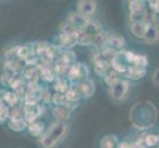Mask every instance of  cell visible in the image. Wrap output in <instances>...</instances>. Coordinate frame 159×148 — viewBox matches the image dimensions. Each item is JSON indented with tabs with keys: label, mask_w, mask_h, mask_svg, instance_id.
<instances>
[{
	"label": "cell",
	"mask_w": 159,
	"mask_h": 148,
	"mask_svg": "<svg viewBox=\"0 0 159 148\" xmlns=\"http://www.w3.org/2000/svg\"><path fill=\"white\" fill-rule=\"evenodd\" d=\"M152 23H155V22H149V21H145V22H139V23H130V32L135 38H139V39H143L145 38L146 32L148 30L149 26Z\"/></svg>",
	"instance_id": "8992f818"
},
{
	"label": "cell",
	"mask_w": 159,
	"mask_h": 148,
	"mask_svg": "<svg viewBox=\"0 0 159 148\" xmlns=\"http://www.w3.org/2000/svg\"><path fill=\"white\" fill-rule=\"evenodd\" d=\"M0 117H1V123H5L7 119H10V114H11V111L9 110V108L5 105V103L3 101H1V105H0Z\"/></svg>",
	"instance_id": "d4e9b609"
},
{
	"label": "cell",
	"mask_w": 159,
	"mask_h": 148,
	"mask_svg": "<svg viewBox=\"0 0 159 148\" xmlns=\"http://www.w3.org/2000/svg\"><path fill=\"white\" fill-rule=\"evenodd\" d=\"M127 1H128L129 3H130V2H133V1H135V0H127Z\"/></svg>",
	"instance_id": "1f68e13d"
},
{
	"label": "cell",
	"mask_w": 159,
	"mask_h": 148,
	"mask_svg": "<svg viewBox=\"0 0 159 148\" xmlns=\"http://www.w3.org/2000/svg\"><path fill=\"white\" fill-rule=\"evenodd\" d=\"M79 32L78 30H76L74 32L71 33H61L57 38V46L59 47L61 49H67L75 47L76 45H78V37H79Z\"/></svg>",
	"instance_id": "3957f363"
},
{
	"label": "cell",
	"mask_w": 159,
	"mask_h": 148,
	"mask_svg": "<svg viewBox=\"0 0 159 148\" xmlns=\"http://www.w3.org/2000/svg\"><path fill=\"white\" fill-rule=\"evenodd\" d=\"M145 1H146V0H145Z\"/></svg>",
	"instance_id": "d6a6232c"
},
{
	"label": "cell",
	"mask_w": 159,
	"mask_h": 148,
	"mask_svg": "<svg viewBox=\"0 0 159 148\" xmlns=\"http://www.w3.org/2000/svg\"><path fill=\"white\" fill-rule=\"evenodd\" d=\"M118 148H131V145L128 143L127 141H123V142H120V143H119Z\"/></svg>",
	"instance_id": "4dcf8cb0"
},
{
	"label": "cell",
	"mask_w": 159,
	"mask_h": 148,
	"mask_svg": "<svg viewBox=\"0 0 159 148\" xmlns=\"http://www.w3.org/2000/svg\"><path fill=\"white\" fill-rule=\"evenodd\" d=\"M28 129L31 135L33 136H41L43 133V130H45V124L43 122L40 120H36V122L29 123L28 125Z\"/></svg>",
	"instance_id": "2e32d148"
},
{
	"label": "cell",
	"mask_w": 159,
	"mask_h": 148,
	"mask_svg": "<svg viewBox=\"0 0 159 148\" xmlns=\"http://www.w3.org/2000/svg\"><path fill=\"white\" fill-rule=\"evenodd\" d=\"M124 75L127 78L133 79V80H138L142 77H144L146 75V68H140L136 66H129L128 70L124 73Z\"/></svg>",
	"instance_id": "8fae6325"
},
{
	"label": "cell",
	"mask_w": 159,
	"mask_h": 148,
	"mask_svg": "<svg viewBox=\"0 0 159 148\" xmlns=\"http://www.w3.org/2000/svg\"><path fill=\"white\" fill-rule=\"evenodd\" d=\"M144 40L148 43H156L159 41V28L155 23H152L149 26Z\"/></svg>",
	"instance_id": "9a60e30c"
},
{
	"label": "cell",
	"mask_w": 159,
	"mask_h": 148,
	"mask_svg": "<svg viewBox=\"0 0 159 148\" xmlns=\"http://www.w3.org/2000/svg\"><path fill=\"white\" fill-rule=\"evenodd\" d=\"M108 39H109L108 33L102 30L100 33H98V34L93 38L92 46H95L98 48L103 49L104 47H108Z\"/></svg>",
	"instance_id": "4fadbf2b"
},
{
	"label": "cell",
	"mask_w": 159,
	"mask_h": 148,
	"mask_svg": "<svg viewBox=\"0 0 159 148\" xmlns=\"http://www.w3.org/2000/svg\"><path fill=\"white\" fill-rule=\"evenodd\" d=\"M152 81L156 86H159V68L155 71L154 74H153V77H152Z\"/></svg>",
	"instance_id": "f546056e"
},
{
	"label": "cell",
	"mask_w": 159,
	"mask_h": 148,
	"mask_svg": "<svg viewBox=\"0 0 159 148\" xmlns=\"http://www.w3.org/2000/svg\"><path fill=\"white\" fill-rule=\"evenodd\" d=\"M129 84L125 80H120L119 83L109 88V95L112 98V100L117 102H123L129 95Z\"/></svg>",
	"instance_id": "277c9868"
},
{
	"label": "cell",
	"mask_w": 159,
	"mask_h": 148,
	"mask_svg": "<svg viewBox=\"0 0 159 148\" xmlns=\"http://www.w3.org/2000/svg\"><path fill=\"white\" fill-rule=\"evenodd\" d=\"M89 20L90 19L88 17H86V16L81 15L78 12H75V13H71L68 16L66 22L69 23L70 25H72L76 30L82 31L86 27Z\"/></svg>",
	"instance_id": "52a82bcc"
},
{
	"label": "cell",
	"mask_w": 159,
	"mask_h": 148,
	"mask_svg": "<svg viewBox=\"0 0 159 148\" xmlns=\"http://www.w3.org/2000/svg\"><path fill=\"white\" fill-rule=\"evenodd\" d=\"M70 110L64 106H57L52 110V114L57 119V122H66L70 119Z\"/></svg>",
	"instance_id": "30bf717a"
},
{
	"label": "cell",
	"mask_w": 159,
	"mask_h": 148,
	"mask_svg": "<svg viewBox=\"0 0 159 148\" xmlns=\"http://www.w3.org/2000/svg\"><path fill=\"white\" fill-rule=\"evenodd\" d=\"M76 86H77L79 92L81 93L82 98H89L95 92V84L91 79H86Z\"/></svg>",
	"instance_id": "ba28073f"
},
{
	"label": "cell",
	"mask_w": 159,
	"mask_h": 148,
	"mask_svg": "<svg viewBox=\"0 0 159 148\" xmlns=\"http://www.w3.org/2000/svg\"><path fill=\"white\" fill-rule=\"evenodd\" d=\"M146 147L147 146L144 143V140H139L134 145H131V148H146Z\"/></svg>",
	"instance_id": "f1b7e54d"
},
{
	"label": "cell",
	"mask_w": 159,
	"mask_h": 148,
	"mask_svg": "<svg viewBox=\"0 0 159 148\" xmlns=\"http://www.w3.org/2000/svg\"><path fill=\"white\" fill-rule=\"evenodd\" d=\"M29 123L25 119H9L8 125L9 128L14 131H22L24 130Z\"/></svg>",
	"instance_id": "e0dca14e"
},
{
	"label": "cell",
	"mask_w": 159,
	"mask_h": 148,
	"mask_svg": "<svg viewBox=\"0 0 159 148\" xmlns=\"http://www.w3.org/2000/svg\"><path fill=\"white\" fill-rule=\"evenodd\" d=\"M104 80H105V83L109 86V88H111V87L116 86L122 79L120 77V73H118L117 71L112 69L105 77H104Z\"/></svg>",
	"instance_id": "d6986e66"
},
{
	"label": "cell",
	"mask_w": 159,
	"mask_h": 148,
	"mask_svg": "<svg viewBox=\"0 0 159 148\" xmlns=\"http://www.w3.org/2000/svg\"><path fill=\"white\" fill-rule=\"evenodd\" d=\"M147 6L154 14H159V0H146Z\"/></svg>",
	"instance_id": "484cf974"
},
{
	"label": "cell",
	"mask_w": 159,
	"mask_h": 148,
	"mask_svg": "<svg viewBox=\"0 0 159 148\" xmlns=\"http://www.w3.org/2000/svg\"><path fill=\"white\" fill-rule=\"evenodd\" d=\"M41 101L43 103H48L51 101V94L48 89H43L41 92Z\"/></svg>",
	"instance_id": "83f0119b"
},
{
	"label": "cell",
	"mask_w": 159,
	"mask_h": 148,
	"mask_svg": "<svg viewBox=\"0 0 159 148\" xmlns=\"http://www.w3.org/2000/svg\"><path fill=\"white\" fill-rule=\"evenodd\" d=\"M82 31H83L85 34L94 38L98 33H100L102 31V29H101V25H100L99 22L96 21V20L90 19L88 23H87L86 27Z\"/></svg>",
	"instance_id": "5bb4252c"
},
{
	"label": "cell",
	"mask_w": 159,
	"mask_h": 148,
	"mask_svg": "<svg viewBox=\"0 0 159 148\" xmlns=\"http://www.w3.org/2000/svg\"><path fill=\"white\" fill-rule=\"evenodd\" d=\"M125 45V40L124 36L120 34H113L109 35L108 39V47H112L115 51H119V49L123 48Z\"/></svg>",
	"instance_id": "9c48e42d"
},
{
	"label": "cell",
	"mask_w": 159,
	"mask_h": 148,
	"mask_svg": "<svg viewBox=\"0 0 159 148\" xmlns=\"http://www.w3.org/2000/svg\"><path fill=\"white\" fill-rule=\"evenodd\" d=\"M69 82L70 81L68 80V78H64V77H61V76H59V77L56 79L54 90L57 91V93L65 95V93H66L70 89V87L72 86V85H70Z\"/></svg>",
	"instance_id": "7c38bea8"
},
{
	"label": "cell",
	"mask_w": 159,
	"mask_h": 148,
	"mask_svg": "<svg viewBox=\"0 0 159 148\" xmlns=\"http://www.w3.org/2000/svg\"><path fill=\"white\" fill-rule=\"evenodd\" d=\"M51 46H52L51 43H48V42H45V41L39 42L38 43H36V52H37V54L40 57L46 56V53L48 52V48L51 47Z\"/></svg>",
	"instance_id": "603a6c76"
},
{
	"label": "cell",
	"mask_w": 159,
	"mask_h": 148,
	"mask_svg": "<svg viewBox=\"0 0 159 148\" xmlns=\"http://www.w3.org/2000/svg\"><path fill=\"white\" fill-rule=\"evenodd\" d=\"M67 124L62 122L53 123L40 138V144L43 148H52L61 140L67 133Z\"/></svg>",
	"instance_id": "6da1fadb"
},
{
	"label": "cell",
	"mask_w": 159,
	"mask_h": 148,
	"mask_svg": "<svg viewBox=\"0 0 159 148\" xmlns=\"http://www.w3.org/2000/svg\"><path fill=\"white\" fill-rule=\"evenodd\" d=\"M1 101L6 103L10 107H16L19 102V95L16 92H5Z\"/></svg>",
	"instance_id": "ffe728a7"
},
{
	"label": "cell",
	"mask_w": 159,
	"mask_h": 148,
	"mask_svg": "<svg viewBox=\"0 0 159 148\" xmlns=\"http://www.w3.org/2000/svg\"><path fill=\"white\" fill-rule=\"evenodd\" d=\"M66 75H67L68 80L71 83L78 85L84 80L88 79L87 77H88V75H89V70L84 63L75 62L69 67Z\"/></svg>",
	"instance_id": "7a4b0ae2"
},
{
	"label": "cell",
	"mask_w": 159,
	"mask_h": 148,
	"mask_svg": "<svg viewBox=\"0 0 159 148\" xmlns=\"http://www.w3.org/2000/svg\"><path fill=\"white\" fill-rule=\"evenodd\" d=\"M63 96L62 94H59V93H56L52 98V101L54 105L57 106H62V101H63Z\"/></svg>",
	"instance_id": "4316f807"
},
{
	"label": "cell",
	"mask_w": 159,
	"mask_h": 148,
	"mask_svg": "<svg viewBox=\"0 0 159 148\" xmlns=\"http://www.w3.org/2000/svg\"><path fill=\"white\" fill-rule=\"evenodd\" d=\"M143 140L147 147H155L159 144V135L148 134L143 138Z\"/></svg>",
	"instance_id": "cb8c5ba5"
},
{
	"label": "cell",
	"mask_w": 159,
	"mask_h": 148,
	"mask_svg": "<svg viewBox=\"0 0 159 148\" xmlns=\"http://www.w3.org/2000/svg\"><path fill=\"white\" fill-rule=\"evenodd\" d=\"M96 8L97 2L95 0H78L77 2V12L86 17L94 14Z\"/></svg>",
	"instance_id": "5b68a950"
},
{
	"label": "cell",
	"mask_w": 159,
	"mask_h": 148,
	"mask_svg": "<svg viewBox=\"0 0 159 148\" xmlns=\"http://www.w3.org/2000/svg\"><path fill=\"white\" fill-rule=\"evenodd\" d=\"M116 135H107L103 137L100 143L101 148H118L119 141Z\"/></svg>",
	"instance_id": "ac0fdd59"
},
{
	"label": "cell",
	"mask_w": 159,
	"mask_h": 148,
	"mask_svg": "<svg viewBox=\"0 0 159 148\" xmlns=\"http://www.w3.org/2000/svg\"><path fill=\"white\" fill-rule=\"evenodd\" d=\"M65 98L67 99L68 101L70 102H78L80 99L82 98L81 96V93L79 92L78 88H77V86L76 87H73V86H71L70 87V89L65 93Z\"/></svg>",
	"instance_id": "7402d4cb"
},
{
	"label": "cell",
	"mask_w": 159,
	"mask_h": 148,
	"mask_svg": "<svg viewBox=\"0 0 159 148\" xmlns=\"http://www.w3.org/2000/svg\"><path fill=\"white\" fill-rule=\"evenodd\" d=\"M58 59L60 61L64 62L65 64L69 65V66H71V65L76 62V56H75L74 52L69 51V49H67V51H62Z\"/></svg>",
	"instance_id": "44dd1931"
}]
</instances>
